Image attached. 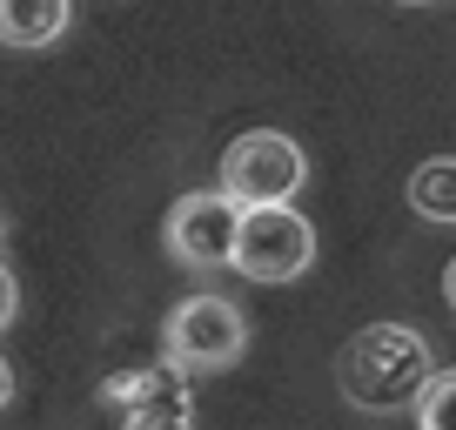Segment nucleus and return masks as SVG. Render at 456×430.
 <instances>
[{"mask_svg":"<svg viewBox=\"0 0 456 430\" xmlns=\"http://www.w3.org/2000/svg\"><path fill=\"white\" fill-rule=\"evenodd\" d=\"M342 397L356 403V410H416L429 390V376H436V357H429V343L410 330V323H370V330H356L349 343H342Z\"/></svg>","mask_w":456,"mask_h":430,"instance_id":"f257e3e1","label":"nucleus"},{"mask_svg":"<svg viewBox=\"0 0 456 430\" xmlns=\"http://www.w3.org/2000/svg\"><path fill=\"white\" fill-rule=\"evenodd\" d=\"M410 209L423 215V222H456V155H429L423 169L410 175Z\"/></svg>","mask_w":456,"mask_h":430,"instance_id":"6e6552de","label":"nucleus"},{"mask_svg":"<svg viewBox=\"0 0 456 430\" xmlns=\"http://www.w3.org/2000/svg\"><path fill=\"white\" fill-rule=\"evenodd\" d=\"M14 310H20V289H14V276L0 269V330H7V323H14Z\"/></svg>","mask_w":456,"mask_h":430,"instance_id":"9d476101","label":"nucleus"},{"mask_svg":"<svg viewBox=\"0 0 456 430\" xmlns=\"http://www.w3.org/2000/svg\"><path fill=\"white\" fill-rule=\"evenodd\" d=\"M242 350H248V316L228 296H188V302H175L168 323H161V357L182 363L188 376L228 370Z\"/></svg>","mask_w":456,"mask_h":430,"instance_id":"f03ea898","label":"nucleus"},{"mask_svg":"<svg viewBox=\"0 0 456 430\" xmlns=\"http://www.w3.org/2000/svg\"><path fill=\"white\" fill-rule=\"evenodd\" d=\"M309 262H315V229L296 202H256V209H242L235 276H248V283H296Z\"/></svg>","mask_w":456,"mask_h":430,"instance_id":"7ed1b4c3","label":"nucleus"},{"mask_svg":"<svg viewBox=\"0 0 456 430\" xmlns=\"http://www.w3.org/2000/svg\"><path fill=\"white\" fill-rule=\"evenodd\" d=\"M0 229H7V222H0Z\"/></svg>","mask_w":456,"mask_h":430,"instance_id":"4468645a","label":"nucleus"},{"mask_svg":"<svg viewBox=\"0 0 456 430\" xmlns=\"http://www.w3.org/2000/svg\"><path fill=\"white\" fill-rule=\"evenodd\" d=\"M7 397H14V370H7V357H0V410H7Z\"/></svg>","mask_w":456,"mask_h":430,"instance_id":"9b49d317","label":"nucleus"},{"mask_svg":"<svg viewBox=\"0 0 456 430\" xmlns=\"http://www.w3.org/2000/svg\"><path fill=\"white\" fill-rule=\"evenodd\" d=\"M403 7H423V0H403Z\"/></svg>","mask_w":456,"mask_h":430,"instance_id":"ddd939ff","label":"nucleus"},{"mask_svg":"<svg viewBox=\"0 0 456 430\" xmlns=\"http://www.w3.org/2000/svg\"><path fill=\"white\" fill-rule=\"evenodd\" d=\"M302 182H309V161H302V148L282 128H248L222 155V188L235 202H248V209L256 202H296Z\"/></svg>","mask_w":456,"mask_h":430,"instance_id":"39448f33","label":"nucleus"},{"mask_svg":"<svg viewBox=\"0 0 456 430\" xmlns=\"http://www.w3.org/2000/svg\"><path fill=\"white\" fill-rule=\"evenodd\" d=\"M242 209H248V202H235L228 188H195V195H182L168 209L161 243H168V256L188 262V269H235Z\"/></svg>","mask_w":456,"mask_h":430,"instance_id":"20e7f679","label":"nucleus"},{"mask_svg":"<svg viewBox=\"0 0 456 430\" xmlns=\"http://www.w3.org/2000/svg\"><path fill=\"white\" fill-rule=\"evenodd\" d=\"M443 296H450V310H456V262L443 269Z\"/></svg>","mask_w":456,"mask_h":430,"instance_id":"f8f14e48","label":"nucleus"},{"mask_svg":"<svg viewBox=\"0 0 456 430\" xmlns=\"http://www.w3.org/2000/svg\"><path fill=\"white\" fill-rule=\"evenodd\" d=\"M68 21H74V0H0V47L34 54V47L68 34Z\"/></svg>","mask_w":456,"mask_h":430,"instance_id":"0eeeda50","label":"nucleus"},{"mask_svg":"<svg viewBox=\"0 0 456 430\" xmlns=\"http://www.w3.org/2000/svg\"><path fill=\"white\" fill-rule=\"evenodd\" d=\"M416 417H423L429 430H456V370H436L423 390V403H416Z\"/></svg>","mask_w":456,"mask_h":430,"instance_id":"1a4fd4ad","label":"nucleus"},{"mask_svg":"<svg viewBox=\"0 0 456 430\" xmlns=\"http://www.w3.org/2000/svg\"><path fill=\"white\" fill-rule=\"evenodd\" d=\"M114 417H128V424H188L195 417V397H188V370L182 363H161V370H121L108 390H101Z\"/></svg>","mask_w":456,"mask_h":430,"instance_id":"423d86ee","label":"nucleus"}]
</instances>
